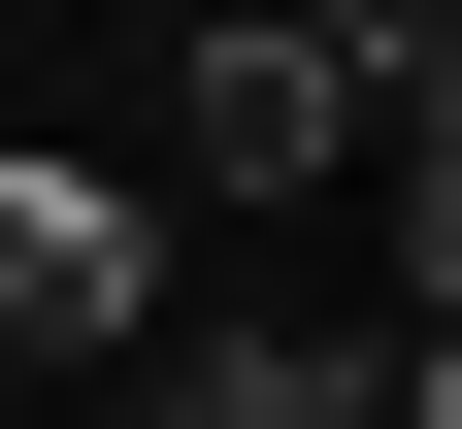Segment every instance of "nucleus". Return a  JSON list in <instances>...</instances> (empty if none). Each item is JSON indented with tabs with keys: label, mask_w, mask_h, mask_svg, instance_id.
Here are the masks:
<instances>
[{
	"label": "nucleus",
	"mask_w": 462,
	"mask_h": 429,
	"mask_svg": "<svg viewBox=\"0 0 462 429\" xmlns=\"http://www.w3.org/2000/svg\"><path fill=\"white\" fill-rule=\"evenodd\" d=\"M364 133H396V33H298V0L165 67V165H199V199H330Z\"/></svg>",
	"instance_id": "1"
},
{
	"label": "nucleus",
	"mask_w": 462,
	"mask_h": 429,
	"mask_svg": "<svg viewBox=\"0 0 462 429\" xmlns=\"http://www.w3.org/2000/svg\"><path fill=\"white\" fill-rule=\"evenodd\" d=\"M99 331H165V231L99 199V165H0V363H67V396H133Z\"/></svg>",
	"instance_id": "2"
},
{
	"label": "nucleus",
	"mask_w": 462,
	"mask_h": 429,
	"mask_svg": "<svg viewBox=\"0 0 462 429\" xmlns=\"http://www.w3.org/2000/svg\"><path fill=\"white\" fill-rule=\"evenodd\" d=\"M396 331H462V33H396Z\"/></svg>",
	"instance_id": "3"
},
{
	"label": "nucleus",
	"mask_w": 462,
	"mask_h": 429,
	"mask_svg": "<svg viewBox=\"0 0 462 429\" xmlns=\"http://www.w3.org/2000/svg\"><path fill=\"white\" fill-rule=\"evenodd\" d=\"M396 429H462V331H396Z\"/></svg>",
	"instance_id": "4"
}]
</instances>
